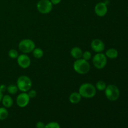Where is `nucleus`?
I'll return each instance as SVG.
<instances>
[{"label": "nucleus", "mask_w": 128, "mask_h": 128, "mask_svg": "<svg viewBox=\"0 0 128 128\" xmlns=\"http://www.w3.org/2000/svg\"><path fill=\"white\" fill-rule=\"evenodd\" d=\"M1 102H2L4 107L6 108H10L13 105L14 101L10 95H4L2 97Z\"/></svg>", "instance_id": "nucleus-12"}, {"label": "nucleus", "mask_w": 128, "mask_h": 128, "mask_svg": "<svg viewBox=\"0 0 128 128\" xmlns=\"http://www.w3.org/2000/svg\"><path fill=\"white\" fill-rule=\"evenodd\" d=\"M45 124L42 122H38L36 123V128H45Z\"/></svg>", "instance_id": "nucleus-25"}, {"label": "nucleus", "mask_w": 128, "mask_h": 128, "mask_svg": "<svg viewBox=\"0 0 128 128\" xmlns=\"http://www.w3.org/2000/svg\"><path fill=\"white\" fill-rule=\"evenodd\" d=\"M17 86L21 92H27L32 88V81L28 76H21L18 79Z\"/></svg>", "instance_id": "nucleus-3"}, {"label": "nucleus", "mask_w": 128, "mask_h": 128, "mask_svg": "<svg viewBox=\"0 0 128 128\" xmlns=\"http://www.w3.org/2000/svg\"><path fill=\"white\" fill-rule=\"evenodd\" d=\"M107 62V57L104 54L102 53V52L96 54L92 59V63H93L94 66L98 70L103 69L106 66Z\"/></svg>", "instance_id": "nucleus-6"}, {"label": "nucleus", "mask_w": 128, "mask_h": 128, "mask_svg": "<svg viewBox=\"0 0 128 128\" xmlns=\"http://www.w3.org/2000/svg\"><path fill=\"white\" fill-rule=\"evenodd\" d=\"M9 116V112L6 108H0V120L4 121Z\"/></svg>", "instance_id": "nucleus-16"}, {"label": "nucleus", "mask_w": 128, "mask_h": 128, "mask_svg": "<svg viewBox=\"0 0 128 128\" xmlns=\"http://www.w3.org/2000/svg\"><path fill=\"white\" fill-rule=\"evenodd\" d=\"M52 6L50 0H40L37 4V9L40 13L47 14L52 11Z\"/></svg>", "instance_id": "nucleus-7"}, {"label": "nucleus", "mask_w": 128, "mask_h": 128, "mask_svg": "<svg viewBox=\"0 0 128 128\" xmlns=\"http://www.w3.org/2000/svg\"><path fill=\"white\" fill-rule=\"evenodd\" d=\"M18 88L17 85L14 84H10L7 87V91L10 94H16L17 92H18Z\"/></svg>", "instance_id": "nucleus-18"}, {"label": "nucleus", "mask_w": 128, "mask_h": 128, "mask_svg": "<svg viewBox=\"0 0 128 128\" xmlns=\"http://www.w3.org/2000/svg\"><path fill=\"white\" fill-rule=\"evenodd\" d=\"M30 101V98L29 97L27 92H23L20 94L16 99L17 105L20 108H25L29 104Z\"/></svg>", "instance_id": "nucleus-8"}, {"label": "nucleus", "mask_w": 128, "mask_h": 128, "mask_svg": "<svg viewBox=\"0 0 128 128\" xmlns=\"http://www.w3.org/2000/svg\"><path fill=\"white\" fill-rule=\"evenodd\" d=\"M50 1L52 4V5H57L61 2V0H51Z\"/></svg>", "instance_id": "nucleus-26"}, {"label": "nucleus", "mask_w": 128, "mask_h": 128, "mask_svg": "<svg viewBox=\"0 0 128 128\" xmlns=\"http://www.w3.org/2000/svg\"><path fill=\"white\" fill-rule=\"evenodd\" d=\"M106 87H107V86H106V82L103 81H99L98 82L96 83V90H98V91H105Z\"/></svg>", "instance_id": "nucleus-19"}, {"label": "nucleus", "mask_w": 128, "mask_h": 128, "mask_svg": "<svg viewBox=\"0 0 128 128\" xmlns=\"http://www.w3.org/2000/svg\"><path fill=\"white\" fill-rule=\"evenodd\" d=\"M33 56L36 59H40L44 56V51L41 48H35L32 51Z\"/></svg>", "instance_id": "nucleus-17"}, {"label": "nucleus", "mask_w": 128, "mask_h": 128, "mask_svg": "<svg viewBox=\"0 0 128 128\" xmlns=\"http://www.w3.org/2000/svg\"><path fill=\"white\" fill-rule=\"evenodd\" d=\"M8 55L11 59H17L19 56V53L17 50L12 49V50L9 51Z\"/></svg>", "instance_id": "nucleus-20"}, {"label": "nucleus", "mask_w": 128, "mask_h": 128, "mask_svg": "<svg viewBox=\"0 0 128 128\" xmlns=\"http://www.w3.org/2000/svg\"><path fill=\"white\" fill-rule=\"evenodd\" d=\"M82 54H83V52L82 50L79 47L73 48L71 51V55L73 58L76 60L81 59L82 56Z\"/></svg>", "instance_id": "nucleus-13"}, {"label": "nucleus", "mask_w": 128, "mask_h": 128, "mask_svg": "<svg viewBox=\"0 0 128 128\" xmlns=\"http://www.w3.org/2000/svg\"><path fill=\"white\" fill-rule=\"evenodd\" d=\"M104 3L106 4V5H108V4H110V1H109L108 0H106V2H104Z\"/></svg>", "instance_id": "nucleus-28"}, {"label": "nucleus", "mask_w": 128, "mask_h": 128, "mask_svg": "<svg viewBox=\"0 0 128 128\" xmlns=\"http://www.w3.org/2000/svg\"></svg>", "instance_id": "nucleus-29"}, {"label": "nucleus", "mask_w": 128, "mask_h": 128, "mask_svg": "<svg viewBox=\"0 0 128 128\" xmlns=\"http://www.w3.org/2000/svg\"><path fill=\"white\" fill-rule=\"evenodd\" d=\"M91 57H92V54H91V52H90V51H85L82 54V59H84L86 61H88L89 60H91Z\"/></svg>", "instance_id": "nucleus-21"}, {"label": "nucleus", "mask_w": 128, "mask_h": 128, "mask_svg": "<svg viewBox=\"0 0 128 128\" xmlns=\"http://www.w3.org/2000/svg\"><path fill=\"white\" fill-rule=\"evenodd\" d=\"M17 62L19 66L22 69H27L31 65V59L26 54L19 55L17 58Z\"/></svg>", "instance_id": "nucleus-9"}, {"label": "nucleus", "mask_w": 128, "mask_h": 128, "mask_svg": "<svg viewBox=\"0 0 128 128\" xmlns=\"http://www.w3.org/2000/svg\"><path fill=\"white\" fill-rule=\"evenodd\" d=\"M74 70L77 73L83 75L88 73L91 69L90 63L88 61H86L84 59H78L74 62Z\"/></svg>", "instance_id": "nucleus-2"}, {"label": "nucleus", "mask_w": 128, "mask_h": 128, "mask_svg": "<svg viewBox=\"0 0 128 128\" xmlns=\"http://www.w3.org/2000/svg\"><path fill=\"white\" fill-rule=\"evenodd\" d=\"M45 128H60V125L56 122H51L46 124Z\"/></svg>", "instance_id": "nucleus-22"}, {"label": "nucleus", "mask_w": 128, "mask_h": 128, "mask_svg": "<svg viewBox=\"0 0 128 128\" xmlns=\"http://www.w3.org/2000/svg\"><path fill=\"white\" fill-rule=\"evenodd\" d=\"M97 90L93 84L88 82L84 83L79 89V93L84 98H92L96 94Z\"/></svg>", "instance_id": "nucleus-1"}, {"label": "nucleus", "mask_w": 128, "mask_h": 128, "mask_svg": "<svg viewBox=\"0 0 128 128\" xmlns=\"http://www.w3.org/2000/svg\"><path fill=\"white\" fill-rule=\"evenodd\" d=\"M81 98H82V96H81V94L79 92H74L70 94L69 99H70V101L71 103L74 104H78L81 101Z\"/></svg>", "instance_id": "nucleus-14"}, {"label": "nucleus", "mask_w": 128, "mask_h": 128, "mask_svg": "<svg viewBox=\"0 0 128 128\" xmlns=\"http://www.w3.org/2000/svg\"><path fill=\"white\" fill-rule=\"evenodd\" d=\"M2 97H3V94H2V92H0V102H1V101H2Z\"/></svg>", "instance_id": "nucleus-27"}, {"label": "nucleus", "mask_w": 128, "mask_h": 128, "mask_svg": "<svg viewBox=\"0 0 128 128\" xmlns=\"http://www.w3.org/2000/svg\"><path fill=\"white\" fill-rule=\"evenodd\" d=\"M106 98L111 101H116L120 96V91L118 88L113 84H110L105 90Z\"/></svg>", "instance_id": "nucleus-5"}, {"label": "nucleus", "mask_w": 128, "mask_h": 128, "mask_svg": "<svg viewBox=\"0 0 128 128\" xmlns=\"http://www.w3.org/2000/svg\"><path fill=\"white\" fill-rule=\"evenodd\" d=\"M106 57L108 58L111 59V60H113V59H116L118 56L119 53L118 51L114 48H110L106 51Z\"/></svg>", "instance_id": "nucleus-15"}, {"label": "nucleus", "mask_w": 128, "mask_h": 128, "mask_svg": "<svg viewBox=\"0 0 128 128\" xmlns=\"http://www.w3.org/2000/svg\"><path fill=\"white\" fill-rule=\"evenodd\" d=\"M91 48L97 53L102 52L105 49V44L102 40L100 39H95L91 42Z\"/></svg>", "instance_id": "nucleus-10"}, {"label": "nucleus", "mask_w": 128, "mask_h": 128, "mask_svg": "<svg viewBox=\"0 0 128 128\" xmlns=\"http://www.w3.org/2000/svg\"><path fill=\"white\" fill-rule=\"evenodd\" d=\"M95 13L99 17H103L108 12V6L104 2H99L95 6Z\"/></svg>", "instance_id": "nucleus-11"}, {"label": "nucleus", "mask_w": 128, "mask_h": 128, "mask_svg": "<svg viewBox=\"0 0 128 128\" xmlns=\"http://www.w3.org/2000/svg\"><path fill=\"white\" fill-rule=\"evenodd\" d=\"M19 50L24 54L32 52L36 48V44L32 40L30 39H24L20 42L18 45Z\"/></svg>", "instance_id": "nucleus-4"}, {"label": "nucleus", "mask_w": 128, "mask_h": 128, "mask_svg": "<svg viewBox=\"0 0 128 128\" xmlns=\"http://www.w3.org/2000/svg\"><path fill=\"white\" fill-rule=\"evenodd\" d=\"M7 91V87L6 85L4 84H1L0 85V92L3 93V92H6Z\"/></svg>", "instance_id": "nucleus-24"}, {"label": "nucleus", "mask_w": 128, "mask_h": 128, "mask_svg": "<svg viewBox=\"0 0 128 128\" xmlns=\"http://www.w3.org/2000/svg\"><path fill=\"white\" fill-rule=\"evenodd\" d=\"M28 94L30 99L34 98L37 96V92L34 90H30V91H28Z\"/></svg>", "instance_id": "nucleus-23"}]
</instances>
